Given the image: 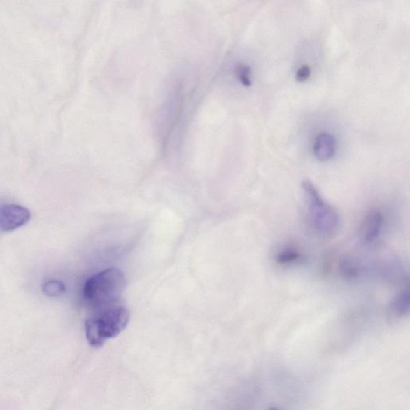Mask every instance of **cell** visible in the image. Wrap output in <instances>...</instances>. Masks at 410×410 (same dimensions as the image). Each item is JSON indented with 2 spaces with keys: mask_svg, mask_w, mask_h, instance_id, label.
Instances as JSON below:
<instances>
[{
  "mask_svg": "<svg viewBox=\"0 0 410 410\" xmlns=\"http://www.w3.org/2000/svg\"><path fill=\"white\" fill-rule=\"evenodd\" d=\"M130 320L129 310L123 304L94 310L86 320L85 334L88 344L101 348L105 342L123 332Z\"/></svg>",
  "mask_w": 410,
  "mask_h": 410,
  "instance_id": "obj_1",
  "label": "cell"
},
{
  "mask_svg": "<svg viewBox=\"0 0 410 410\" xmlns=\"http://www.w3.org/2000/svg\"><path fill=\"white\" fill-rule=\"evenodd\" d=\"M311 68L307 64H303L297 69L295 74V78L299 83H304L309 80L311 76Z\"/></svg>",
  "mask_w": 410,
  "mask_h": 410,
  "instance_id": "obj_11",
  "label": "cell"
},
{
  "mask_svg": "<svg viewBox=\"0 0 410 410\" xmlns=\"http://www.w3.org/2000/svg\"><path fill=\"white\" fill-rule=\"evenodd\" d=\"M338 143L336 136L329 132H321L315 136L312 151L320 162H328L336 156Z\"/></svg>",
  "mask_w": 410,
  "mask_h": 410,
  "instance_id": "obj_6",
  "label": "cell"
},
{
  "mask_svg": "<svg viewBox=\"0 0 410 410\" xmlns=\"http://www.w3.org/2000/svg\"><path fill=\"white\" fill-rule=\"evenodd\" d=\"M268 410H281L278 407H270Z\"/></svg>",
  "mask_w": 410,
  "mask_h": 410,
  "instance_id": "obj_13",
  "label": "cell"
},
{
  "mask_svg": "<svg viewBox=\"0 0 410 410\" xmlns=\"http://www.w3.org/2000/svg\"><path fill=\"white\" fill-rule=\"evenodd\" d=\"M384 226L383 214L378 209L370 210L359 227V239L370 245L379 239Z\"/></svg>",
  "mask_w": 410,
  "mask_h": 410,
  "instance_id": "obj_5",
  "label": "cell"
},
{
  "mask_svg": "<svg viewBox=\"0 0 410 410\" xmlns=\"http://www.w3.org/2000/svg\"><path fill=\"white\" fill-rule=\"evenodd\" d=\"M43 291L48 297H57L64 295L66 288L63 282L51 280L43 284Z\"/></svg>",
  "mask_w": 410,
  "mask_h": 410,
  "instance_id": "obj_10",
  "label": "cell"
},
{
  "mask_svg": "<svg viewBox=\"0 0 410 410\" xmlns=\"http://www.w3.org/2000/svg\"><path fill=\"white\" fill-rule=\"evenodd\" d=\"M31 217L29 209L19 204H8L0 206V232H8L29 223Z\"/></svg>",
  "mask_w": 410,
  "mask_h": 410,
  "instance_id": "obj_4",
  "label": "cell"
},
{
  "mask_svg": "<svg viewBox=\"0 0 410 410\" xmlns=\"http://www.w3.org/2000/svg\"><path fill=\"white\" fill-rule=\"evenodd\" d=\"M339 271L343 278L353 281L361 276L362 266L358 259L351 256H346L340 260Z\"/></svg>",
  "mask_w": 410,
  "mask_h": 410,
  "instance_id": "obj_7",
  "label": "cell"
},
{
  "mask_svg": "<svg viewBox=\"0 0 410 410\" xmlns=\"http://www.w3.org/2000/svg\"><path fill=\"white\" fill-rule=\"evenodd\" d=\"M239 76L242 84L246 86L252 85L251 69L248 66H242L239 69Z\"/></svg>",
  "mask_w": 410,
  "mask_h": 410,
  "instance_id": "obj_12",
  "label": "cell"
},
{
  "mask_svg": "<svg viewBox=\"0 0 410 410\" xmlns=\"http://www.w3.org/2000/svg\"><path fill=\"white\" fill-rule=\"evenodd\" d=\"M125 287V274L118 269H108L92 276L86 281L83 296L94 311L120 304Z\"/></svg>",
  "mask_w": 410,
  "mask_h": 410,
  "instance_id": "obj_2",
  "label": "cell"
},
{
  "mask_svg": "<svg viewBox=\"0 0 410 410\" xmlns=\"http://www.w3.org/2000/svg\"><path fill=\"white\" fill-rule=\"evenodd\" d=\"M310 223L313 228L323 236H332L339 229L340 218L336 210L321 197L312 182L302 183Z\"/></svg>",
  "mask_w": 410,
  "mask_h": 410,
  "instance_id": "obj_3",
  "label": "cell"
},
{
  "mask_svg": "<svg viewBox=\"0 0 410 410\" xmlns=\"http://www.w3.org/2000/svg\"><path fill=\"white\" fill-rule=\"evenodd\" d=\"M303 255L295 246H286L279 249L276 253V260L281 265H292L301 262Z\"/></svg>",
  "mask_w": 410,
  "mask_h": 410,
  "instance_id": "obj_9",
  "label": "cell"
},
{
  "mask_svg": "<svg viewBox=\"0 0 410 410\" xmlns=\"http://www.w3.org/2000/svg\"><path fill=\"white\" fill-rule=\"evenodd\" d=\"M409 290H404L393 298L390 304V313L395 318H403L409 312Z\"/></svg>",
  "mask_w": 410,
  "mask_h": 410,
  "instance_id": "obj_8",
  "label": "cell"
}]
</instances>
